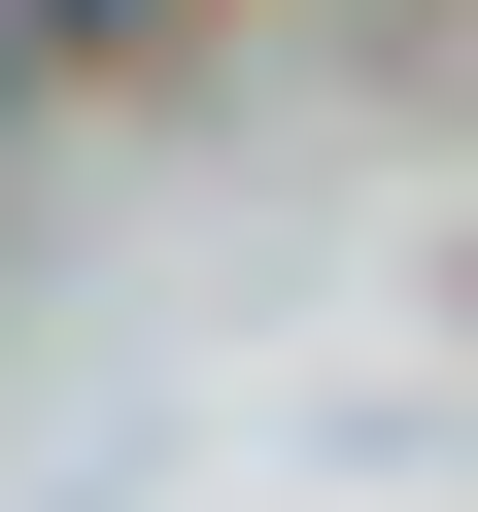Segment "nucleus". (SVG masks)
I'll list each match as a JSON object with an SVG mask.
<instances>
[{"mask_svg": "<svg viewBox=\"0 0 478 512\" xmlns=\"http://www.w3.org/2000/svg\"><path fill=\"white\" fill-rule=\"evenodd\" d=\"M35 103H69V69H35V0H0V137H35Z\"/></svg>", "mask_w": 478, "mask_h": 512, "instance_id": "f03ea898", "label": "nucleus"}, {"mask_svg": "<svg viewBox=\"0 0 478 512\" xmlns=\"http://www.w3.org/2000/svg\"><path fill=\"white\" fill-rule=\"evenodd\" d=\"M171 35H205V0H35V69H171Z\"/></svg>", "mask_w": 478, "mask_h": 512, "instance_id": "f257e3e1", "label": "nucleus"}]
</instances>
